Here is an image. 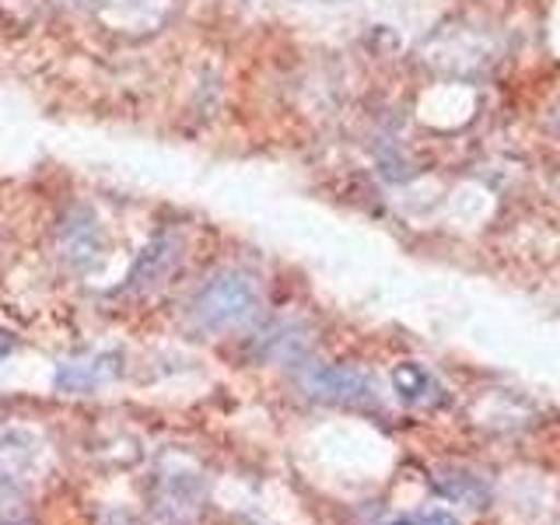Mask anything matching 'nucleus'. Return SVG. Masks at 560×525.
I'll return each mask as SVG.
<instances>
[{"label": "nucleus", "mask_w": 560, "mask_h": 525, "mask_svg": "<svg viewBox=\"0 0 560 525\" xmlns=\"http://www.w3.org/2000/svg\"><path fill=\"white\" fill-rule=\"evenodd\" d=\"M308 389L323 399L347 402V407H372L375 385L358 368H315L308 375Z\"/></svg>", "instance_id": "5"}, {"label": "nucleus", "mask_w": 560, "mask_h": 525, "mask_svg": "<svg viewBox=\"0 0 560 525\" xmlns=\"http://www.w3.org/2000/svg\"><path fill=\"white\" fill-rule=\"evenodd\" d=\"M438 490H442L448 501H459V504H469V508H480L490 498L487 483L477 480V477H469V472H445V477L438 480Z\"/></svg>", "instance_id": "8"}, {"label": "nucleus", "mask_w": 560, "mask_h": 525, "mask_svg": "<svg viewBox=\"0 0 560 525\" xmlns=\"http://www.w3.org/2000/svg\"><path fill=\"white\" fill-rule=\"evenodd\" d=\"M326 4H340V0H326Z\"/></svg>", "instance_id": "10"}, {"label": "nucleus", "mask_w": 560, "mask_h": 525, "mask_svg": "<svg viewBox=\"0 0 560 525\" xmlns=\"http://www.w3.org/2000/svg\"><path fill=\"white\" fill-rule=\"evenodd\" d=\"M420 57L431 70L448 78H477L487 74L498 63V46L483 28L472 25H442L434 35H428V43L420 46Z\"/></svg>", "instance_id": "1"}, {"label": "nucleus", "mask_w": 560, "mask_h": 525, "mask_svg": "<svg viewBox=\"0 0 560 525\" xmlns=\"http://www.w3.org/2000/svg\"><path fill=\"white\" fill-rule=\"evenodd\" d=\"M67 4L88 11L98 25L119 35H148L162 28L175 11V0H67Z\"/></svg>", "instance_id": "3"}, {"label": "nucleus", "mask_w": 560, "mask_h": 525, "mask_svg": "<svg viewBox=\"0 0 560 525\" xmlns=\"http://www.w3.org/2000/svg\"><path fill=\"white\" fill-rule=\"evenodd\" d=\"M393 385H396V393L413 402V407H438V402H445V389H442V382H438L428 368H420L413 361L407 364H399L396 372H393Z\"/></svg>", "instance_id": "6"}, {"label": "nucleus", "mask_w": 560, "mask_h": 525, "mask_svg": "<svg viewBox=\"0 0 560 525\" xmlns=\"http://www.w3.org/2000/svg\"><path fill=\"white\" fill-rule=\"evenodd\" d=\"M389 525H459L452 515L445 512H428V515H407V518H396Z\"/></svg>", "instance_id": "9"}, {"label": "nucleus", "mask_w": 560, "mask_h": 525, "mask_svg": "<svg viewBox=\"0 0 560 525\" xmlns=\"http://www.w3.org/2000/svg\"><path fill=\"white\" fill-rule=\"evenodd\" d=\"M175 262V238L172 235H158L144 253L137 256L133 262V273H130V288L140 291V288H151L158 284Z\"/></svg>", "instance_id": "7"}, {"label": "nucleus", "mask_w": 560, "mask_h": 525, "mask_svg": "<svg viewBox=\"0 0 560 525\" xmlns=\"http://www.w3.org/2000/svg\"><path fill=\"white\" fill-rule=\"evenodd\" d=\"M256 312H259V288L249 273L238 270H228L218 273L214 280H207L197 302H192V315L210 332L235 329L242 323H249Z\"/></svg>", "instance_id": "2"}, {"label": "nucleus", "mask_w": 560, "mask_h": 525, "mask_svg": "<svg viewBox=\"0 0 560 525\" xmlns=\"http://www.w3.org/2000/svg\"><path fill=\"white\" fill-rule=\"evenodd\" d=\"M57 249H60L67 267H74V270L95 267V262L102 259L105 238H102L98 218L92 214V210H88V207H70L67 210L60 228H57Z\"/></svg>", "instance_id": "4"}]
</instances>
